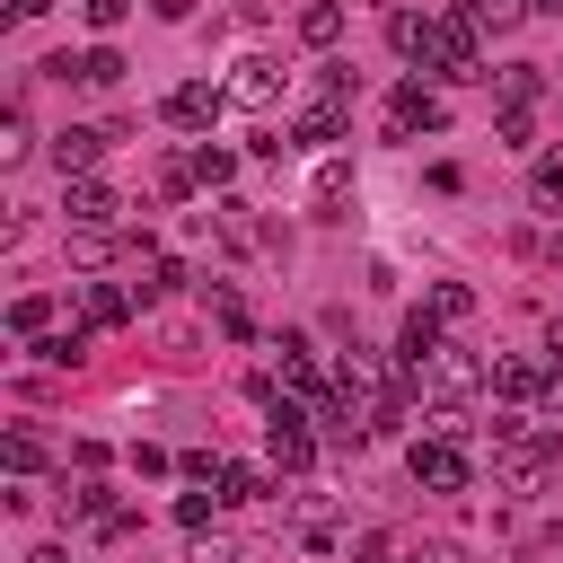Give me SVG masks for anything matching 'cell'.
Here are the masks:
<instances>
[{"label":"cell","instance_id":"obj_1","mask_svg":"<svg viewBox=\"0 0 563 563\" xmlns=\"http://www.w3.org/2000/svg\"><path fill=\"white\" fill-rule=\"evenodd\" d=\"M554 466H563V440L545 422H528V413H501L493 422V484L501 493H545Z\"/></svg>","mask_w":563,"mask_h":563},{"label":"cell","instance_id":"obj_2","mask_svg":"<svg viewBox=\"0 0 563 563\" xmlns=\"http://www.w3.org/2000/svg\"><path fill=\"white\" fill-rule=\"evenodd\" d=\"M484 378H493V369H484L466 343H440V352L422 361V378H405V387H422V396H431V413H466V405L484 396Z\"/></svg>","mask_w":563,"mask_h":563},{"label":"cell","instance_id":"obj_3","mask_svg":"<svg viewBox=\"0 0 563 563\" xmlns=\"http://www.w3.org/2000/svg\"><path fill=\"white\" fill-rule=\"evenodd\" d=\"M422 70H440V79H484V62H475V26L449 9V18H431L422 26V53H413Z\"/></svg>","mask_w":563,"mask_h":563},{"label":"cell","instance_id":"obj_4","mask_svg":"<svg viewBox=\"0 0 563 563\" xmlns=\"http://www.w3.org/2000/svg\"><path fill=\"white\" fill-rule=\"evenodd\" d=\"M413 484L422 493H466L475 484V457H466V440H413Z\"/></svg>","mask_w":563,"mask_h":563},{"label":"cell","instance_id":"obj_5","mask_svg":"<svg viewBox=\"0 0 563 563\" xmlns=\"http://www.w3.org/2000/svg\"><path fill=\"white\" fill-rule=\"evenodd\" d=\"M264 449H273V466H282V475H299V466L317 457L308 413H299V405H273V413H264Z\"/></svg>","mask_w":563,"mask_h":563},{"label":"cell","instance_id":"obj_6","mask_svg":"<svg viewBox=\"0 0 563 563\" xmlns=\"http://www.w3.org/2000/svg\"><path fill=\"white\" fill-rule=\"evenodd\" d=\"M440 123H449V106H440L422 79H405V88L387 97V132H396V141H413V132H440Z\"/></svg>","mask_w":563,"mask_h":563},{"label":"cell","instance_id":"obj_7","mask_svg":"<svg viewBox=\"0 0 563 563\" xmlns=\"http://www.w3.org/2000/svg\"><path fill=\"white\" fill-rule=\"evenodd\" d=\"M62 211H70V229H114V211H123V194H114L106 176H70V194H62Z\"/></svg>","mask_w":563,"mask_h":563},{"label":"cell","instance_id":"obj_8","mask_svg":"<svg viewBox=\"0 0 563 563\" xmlns=\"http://www.w3.org/2000/svg\"><path fill=\"white\" fill-rule=\"evenodd\" d=\"M44 70H53V79H79V88H114V79H123L114 44H88V53H53Z\"/></svg>","mask_w":563,"mask_h":563},{"label":"cell","instance_id":"obj_9","mask_svg":"<svg viewBox=\"0 0 563 563\" xmlns=\"http://www.w3.org/2000/svg\"><path fill=\"white\" fill-rule=\"evenodd\" d=\"M220 106H229V88H211V79H185V88H167V106H158V114H167V123H185V132H202Z\"/></svg>","mask_w":563,"mask_h":563},{"label":"cell","instance_id":"obj_10","mask_svg":"<svg viewBox=\"0 0 563 563\" xmlns=\"http://www.w3.org/2000/svg\"><path fill=\"white\" fill-rule=\"evenodd\" d=\"M493 387L510 396V405H545V387H554V361H528V352H510V361H493Z\"/></svg>","mask_w":563,"mask_h":563},{"label":"cell","instance_id":"obj_11","mask_svg":"<svg viewBox=\"0 0 563 563\" xmlns=\"http://www.w3.org/2000/svg\"><path fill=\"white\" fill-rule=\"evenodd\" d=\"M106 141H114V132H97V123H62V132H53V167H62V176H88Z\"/></svg>","mask_w":563,"mask_h":563},{"label":"cell","instance_id":"obj_12","mask_svg":"<svg viewBox=\"0 0 563 563\" xmlns=\"http://www.w3.org/2000/svg\"><path fill=\"white\" fill-rule=\"evenodd\" d=\"M282 387H299L308 405H325V396H334V378L308 361V343H299V334H282Z\"/></svg>","mask_w":563,"mask_h":563},{"label":"cell","instance_id":"obj_13","mask_svg":"<svg viewBox=\"0 0 563 563\" xmlns=\"http://www.w3.org/2000/svg\"><path fill=\"white\" fill-rule=\"evenodd\" d=\"M229 97H238V106H273V97H282V62L246 53V62H238V79H229Z\"/></svg>","mask_w":563,"mask_h":563},{"label":"cell","instance_id":"obj_14","mask_svg":"<svg viewBox=\"0 0 563 563\" xmlns=\"http://www.w3.org/2000/svg\"><path fill=\"white\" fill-rule=\"evenodd\" d=\"M26 352H35L44 369H79V361H88V325H53V334H35Z\"/></svg>","mask_w":563,"mask_h":563},{"label":"cell","instance_id":"obj_15","mask_svg":"<svg viewBox=\"0 0 563 563\" xmlns=\"http://www.w3.org/2000/svg\"><path fill=\"white\" fill-rule=\"evenodd\" d=\"M457 18H466L475 35H484V26H493V35H510V26L528 18V0H457Z\"/></svg>","mask_w":563,"mask_h":563},{"label":"cell","instance_id":"obj_16","mask_svg":"<svg viewBox=\"0 0 563 563\" xmlns=\"http://www.w3.org/2000/svg\"><path fill=\"white\" fill-rule=\"evenodd\" d=\"M334 35H343V0H308V9H299V44H317V53H325Z\"/></svg>","mask_w":563,"mask_h":563},{"label":"cell","instance_id":"obj_17","mask_svg":"<svg viewBox=\"0 0 563 563\" xmlns=\"http://www.w3.org/2000/svg\"><path fill=\"white\" fill-rule=\"evenodd\" d=\"M79 317H88V325H123V317H132V299H123L114 282H88V290H79Z\"/></svg>","mask_w":563,"mask_h":563},{"label":"cell","instance_id":"obj_18","mask_svg":"<svg viewBox=\"0 0 563 563\" xmlns=\"http://www.w3.org/2000/svg\"><path fill=\"white\" fill-rule=\"evenodd\" d=\"M220 501H282V484H273L264 466H229V475H220Z\"/></svg>","mask_w":563,"mask_h":563},{"label":"cell","instance_id":"obj_19","mask_svg":"<svg viewBox=\"0 0 563 563\" xmlns=\"http://www.w3.org/2000/svg\"><path fill=\"white\" fill-rule=\"evenodd\" d=\"M528 202H537V211H563V150H545V158L528 167Z\"/></svg>","mask_w":563,"mask_h":563},{"label":"cell","instance_id":"obj_20","mask_svg":"<svg viewBox=\"0 0 563 563\" xmlns=\"http://www.w3.org/2000/svg\"><path fill=\"white\" fill-rule=\"evenodd\" d=\"M493 88H501V106H537V97H545V70H537V62H510Z\"/></svg>","mask_w":563,"mask_h":563},{"label":"cell","instance_id":"obj_21","mask_svg":"<svg viewBox=\"0 0 563 563\" xmlns=\"http://www.w3.org/2000/svg\"><path fill=\"white\" fill-rule=\"evenodd\" d=\"M431 317H440V325L475 317V290H466V282H440V290H431Z\"/></svg>","mask_w":563,"mask_h":563},{"label":"cell","instance_id":"obj_22","mask_svg":"<svg viewBox=\"0 0 563 563\" xmlns=\"http://www.w3.org/2000/svg\"><path fill=\"white\" fill-rule=\"evenodd\" d=\"M9 325H18L26 343H35V334H53V299H35V290H26V299L9 308Z\"/></svg>","mask_w":563,"mask_h":563},{"label":"cell","instance_id":"obj_23","mask_svg":"<svg viewBox=\"0 0 563 563\" xmlns=\"http://www.w3.org/2000/svg\"><path fill=\"white\" fill-rule=\"evenodd\" d=\"M229 176H238V158H229V150H211V141H202V150H194V185H229Z\"/></svg>","mask_w":563,"mask_h":563},{"label":"cell","instance_id":"obj_24","mask_svg":"<svg viewBox=\"0 0 563 563\" xmlns=\"http://www.w3.org/2000/svg\"><path fill=\"white\" fill-rule=\"evenodd\" d=\"M343 185H352V167H343V158H325V167H317V185H308V202H343Z\"/></svg>","mask_w":563,"mask_h":563},{"label":"cell","instance_id":"obj_25","mask_svg":"<svg viewBox=\"0 0 563 563\" xmlns=\"http://www.w3.org/2000/svg\"><path fill=\"white\" fill-rule=\"evenodd\" d=\"M70 255H79V264H106V255H114V229H70Z\"/></svg>","mask_w":563,"mask_h":563},{"label":"cell","instance_id":"obj_26","mask_svg":"<svg viewBox=\"0 0 563 563\" xmlns=\"http://www.w3.org/2000/svg\"><path fill=\"white\" fill-rule=\"evenodd\" d=\"M44 466V440L35 431H9V475H35Z\"/></svg>","mask_w":563,"mask_h":563},{"label":"cell","instance_id":"obj_27","mask_svg":"<svg viewBox=\"0 0 563 563\" xmlns=\"http://www.w3.org/2000/svg\"><path fill=\"white\" fill-rule=\"evenodd\" d=\"M194 563H246V545H238V537H211V528H202V537H194Z\"/></svg>","mask_w":563,"mask_h":563},{"label":"cell","instance_id":"obj_28","mask_svg":"<svg viewBox=\"0 0 563 563\" xmlns=\"http://www.w3.org/2000/svg\"><path fill=\"white\" fill-rule=\"evenodd\" d=\"M352 563H405V545H396V537H387V528H369V537H361V545H352Z\"/></svg>","mask_w":563,"mask_h":563},{"label":"cell","instance_id":"obj_29","mask_svg":"<svg viewBox=\"0 0 563 563\" xmlns=\"http://www.w3.org/2000/svg\"><path fill=\"white\" fill-rule=\"evenodd\" d=\"M26 150H35V132H26V114H9V123H0V158H9V167H18V158H26Z\"/></svg>","mask_w":563,"mask_h":563},{"label":"cell","instance_id":"obj_30","mask_svg":"<svg viewBox=\"0 0 563 563\" xmlns=\"http://www.w3.org/2000/svg\"><path fill=\"white\" fill-rule=\"evenodd\" d=\"M185 475H194V484H220L229 457H220V449H185Z\"/></svg>","mask_w":563,"mask_h":563},{"label":"cell","instance_id":"obj_31","mask_svg":"<svg viewBox=\"0 0 563 563\" xmlns=\"http://www.w3.org/2000/svg\"><path fill=\"white\" fill-rule=\"evenodd\" d=\"M176 282H185V264H167V255H158V264H150V282H141V299H167Z\"/></svg>","mask_w":563,"mask_h":563},{"label":"cell","instance_id":"obj_32","mask_svg":"<svg viewBox=\"0 0 563 563\" xmlns=\"http://www.w3.org/2000/svg\"><path fill=\"white\" fill-rule=\"evenodd\" d=\"M176 519L202 537V528H211V493H176Z\"/></svg>","mask_w":563,"mask_h":563},{"label":"cell","instance_id":"obj_33","mask_svg":"<svg viewBox=\"0 0 563 563\" xmlns=\"http://www.w3.org/2000/svg\"><path fill=\"white\" fill-rule=\"evenodd\" d=\"M79 9H88V26H97V35H106V26H123V18H132V0H79Z\"/></svg>","mask_w":563,"mask_h":563},{"label":"cell","instance_id":"obj_34","mask_svg":"<svg viewBox=\"0 0 563 563\" xmlns=\"http://www.w3.org/2000/svg\"><path fill=\"white\" fill-rule=\"evenodd\" d=\"M528 132H537V123H528V106H501V141H510V150H528Z\"/></svg>","mask_w":563,"mask_h":563},{"label":"cell","instance_id":"obj_35","mask_svg":"<svg viewBox=\"0 0 563 563\" xmlns=\"http://www.w3.org/2000/svg\"><path fill=\"white\" fill-rule=\"evenodd\" d=\"M413 563H466V545H422Z\"/></svg>","mask_w":563,"mask_h":563},{"label":"cell","instance_id":"obj_36","mask_svg":"<svg viewBox=\"0 0 563 563\" xmlns=\"http://www.w3.org/2000/svg\"><path fill=\"white\" fill-rule=\"evenodd\" d=\"M44 9H53V0H9V18H44Z\"/></svg>","mask_w":563,"mask_h":563},{"label":"cell","instance_id":"obj_37","mask_svg":"<svg viewBox=\"0 0 563 563\" xmlns=\"http://www.w3.org/2000/svg\"><path fill=\"white\" fill-rule=\"evenodd\" d=\"M545 352H554V369H563V317H554V325H545Z\"/></svg>","mask_w":563,"mask_h":563},{"label":"cell","instance_id":"obj_38","mask_svg":"<svg viewBox=\"0 0 563 563\" xmlns=\"http://www.w3.org/2000/svg\"><path fill=\"white\" fill-rule=\"evenodd\" d=\"M528 9H545V18H563V0H528Z\"/></svg>","mask_w":563,"mask_h":563}]
</instances>
